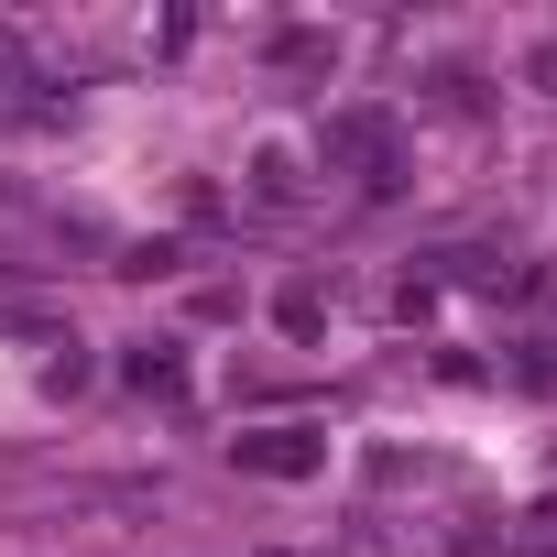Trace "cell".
<instances>
[{
	"mask_svg": "<svg viewBox=\"0 0 557 557\" xmlns=\"http://www.w3.org/2000/svg\"><path fill=\"white\" fill-rule=\"evenodd\" d=\"M230 459L251 481H307V470H329V437L318 426H262V437H230Z\"/></svg>",
	"mask_w": 557,
	"mask_h": 557,
	"instance_id": "7a4b0ae2",
	"label": "cell"
},
{
	"mask_svg": "<svg viewBox=\"0 0 557 557\" xmlns=\"http://www.w3.org/2000/svg\"><path fill=\"white\" fill-rule=\"evenodd\" d=\"M251 197H262V208H296V164H285V153H251Z\"/></svg>",
	"mask_w": 557,
	"mask_h": 557,
	"instance_id": "277c9868",
	"label": "cell"
},
{
	"mask_svg": "<svg viewBox=\"0 0 557 557\" xmlns=\"http://www.w3.org/2000/svg\"><path fill=\"white\" fill-rule=\"evenodd\" d=\"M535 88H557V34H546V45H535Z\"/></svg>",
	"mask_w": 557,
	"mask_h": 557,
	"instance_id": "52a82bcc",
	"label": "cell"
},
{
	"mask_svg": "<svg viewBox=\"0 0 557 557\" xmlns=\"http://www.w3.org/2000/svg\"><path fill=\"white\" fill-rule=\"evenodd\" d=\"M318 153H329V175H350V186H405V121L394 110H372V99H350V110H329V132H318Z\"/></svg>",
	"mask_w": 557,
	"mask_h": 557,
	"instance_id": "6da1fadb",
	"label": "cell"
},
{
	"mask_svg": "<svg viewBox=\"0 0 557 557\" xmlns=\"http://www.w3.org/2000/svg\"><path fill=\"white\" fill-rule=\"evenodd\" d=\"M273 66H339V34H307V23H285V34H273Z\"/></svg>",
	"mask_w": 557,
	"mask_h": 557,
	"instance_id": "3957f363",
	"label": "cell"
},
{
	"mask_svg": "<svg viewBox=\"0 0 557 557\" xmlns=\"http://www.w3.org/2000/svg\"><path fill=\"white\" fill-rule=\"evenodd\" d=\"M273 318H285L296 339H318V318H329V296H318V285H285V307H273Z\"/></svg>",
	"mask_w": 557,
	"mask_h": 557,
	"instance_id": "5b68a950",
	"label": "cell"
},
{
	"mask_svg": "<svg viewBox=\"0 0 557 557\" xmlns=\"http://www.w3.org/2000/svg\"><path fill=\"white\" fill-rule=\"evenodd\" d=\"M132 383H143V394H186V361H175V350H143Z\"/></svg>",
	"mask_w": 557,
	"mask_h": 557,
	"instance_id": "8992f818",
	"label": "cell"
}]
</instances>
